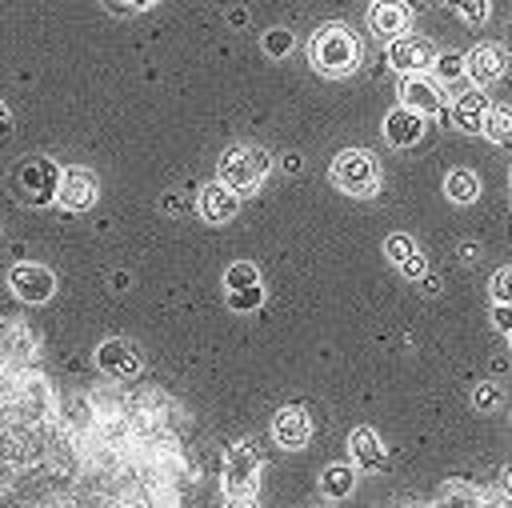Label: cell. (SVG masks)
Segmentation results:
<instances>
[{"mask_svg":"<svg viewBox=\"0 0 512 508\" xmlns=\"http://www.w3.org/2000/svg\"><path fill=\"white\" fill-rule=\"evenodd\" d=\"M488 292H492V304H512V264H504V268L492 272Z\"/></svg>","mask_w":512,"mask_h":508,"instance_id":"cell-28","label":"cell"},{"mask_svg":"<svg viewBox=\"0 0 512 508\" xmlns=\"http://www.w3.org/2000/svg\"><path fill=\"white\" fill-rule=\"evenodd\" d=\"M360 60H364V44L344 20H328L308 36V64L320 76H332V80L352 76Z\"/></svg>","mask_w":512,"mask_h":508,"instance_id":"cell-1","label":"cell"},{"mask_svg":"<svg viewBox=\"0 0 512 508\" xmlns=\"http://www.w3.org/2000/svg\"><path fill=\"white\" fill-rule=\"evenodd\" d=\"M436 76L444 80V84H452V80H460V76H468L464 72V56L460 52H436Z\"/></svg>","mask_w":512,"mask_h":508,"instance_id":"cell-27","label":"cell"},{"mask_svg":"<svg viewBox=\"0 0 512 508\" xmlns=\"http://www.w3.org/2000/svg\"><path fill=\"white\" fill-rule=\"evenodd\" d=\"M332 184L344 192V196H356V200H368L380 192L384 176H380V160L368 152V148H344L336 152L332 160Z\"/></svg>","mask_w":512,"mask_h":508,"instance_id":"cell-4","label":"cell"},{"mask_svg":"<svg viewBox=\"0 0 512 508\" xmlns=\"http://www.w3.org/2000/svg\"><path fill=\"white\" fill-rule=\"evenodd\" d=\"M112 16H136V12H148L152 4H160V0H100Z\"/></svg>","mask_w":512,"mask_h":508,"instance_id":"cell-30","label":"cell"},{"mask_svg":"<svg viewBox=\"0 0 512 508\" xmlns=\"http://www.w3.org/2000/svg\"><path fill=\"white\" fill-rule=\"evenodd\" d=\"M8 292L24 304H48L56 296V272L36 260H20L8 268Z\"/></svg>","mask_w":512,"mask_h":508,"instance_id":"cell-6","label":"cell"},{"mask_svg":"<svg viewBox=\"0 0 512 508\" xmlns=\"http://www.w3.org/2000/svg\"><path fill=\"white\" fill-rule=\"evenodd\" d=\"M272 440H276V448H284V452H300V448L312 440V416H308L300 404H284V408L272 416Z\"/></svg>","mask_w":512,"mask_h":508,"instance_id":"cell-11","label":"cell"},{"mask_svg":"<svg viewBox=\"0 0 512 508\" xmlns=\"http://www.w3.org/2000/svg\"><path fill=\"white\" fill-rule=\"evenodd\" d=\"M388 68L400 72V76H416V72H428L436 64V48L428 36H416V32H400L396 40H388V52H384Z\"/></svg>","mask_w":512,"mask_h":508,"instance_id":"cell-7","label":"cell"},{"mask_svg":"<svg viewBox=\"0 0 512 508\" xmlns=\"http://www.w3.org/2000/svg\"><path fill=\"white\" fill-rule=\"evenodd\" d=\"M268 172H272V156H268V148H260V144H232V148H224L220 152V160H216V180L220 184H228L232 192H256L264 180H268Z\"/></svg>","mask_w":512,"mask_h":508,"instance_id":"cell-2","label":"cell"},{"mask_svg":"<svg viewBox=\"0 0 512 508\" xmlns=\"http://www.w3.org/2000/svg\"><path fill=\"white\" fill-rule=\"evenodd\" d=\"M404 280H424L428 276V260H424V252H416V256H408L400 268H396Z\"/></svg>","mask_w":512,"mask_h":508,"instance_id":"cell-31","label":"cell"},{"mask_svg":"<svg viewBox=\"0 0 512 508\" xmlns=\"http://www.w3.org/2000/svg\"><path fill=\"white\" fill-rule=\"evenodd\" d=\"M484 136H488L496 148H512V108H508V104H492V108H488Z\"/></svg>","mask_w":512,"mask_h":508,"instance_id":"cell-20","label":"cell"},{"mask_svg":"<svg viewBox=\"0 0 512 508\" xmlns=\"http://www.w3.org/2000/svg\"><path fill=\"white\" fill-rule=\"evenodd\" d=\"M508 348H512V332H508Z\"/></svg>","mask_w":512,"mask_h":508,"instance_id":"cell-36","label":"cell"},{"mask_svg":"<svg viewBox=\"0 0 512 508\" xmlns=\"http://www.w3.org/2000/svg\"><path fill=\"white\" fill-rule=\"evenodd\" d=\"M96 368L104 376H112V380H136L144 372V356H140V348L132 340L108 336V340L96 344Z\"/></svg>","mask_w":512,"mask_h":508,"instance_id":"cell-8","label":"cell"},{"mask_svg":"<svg viewBox=\"0 0 512 508\" xmlns=\"http://www.w3.org/2000/svg\"><path fill=\"white\" fill-rule=\"evenodd\" d=\"M260 48H264V56L280 60V56L292 52V32H288V28H268V32L260 36Z\"/></svg>","mask_w":512,"mask_h":508,"instance_id":"cell-25","label":"cell"},{"mask_svg":"<svg viewBox=\"0 0 512 508\" xmlns=\"http://www.w3.org/2000/svg\"><path fill=\"white\" fill-rule=\"evenodd\" d=\"M60 164L48 160V156H24L12 176H8V188L20 204L28 208H44V204H56V192H60Z\"/></svg>","mask_w":512,"mask_h":508,"instance_id":"cell-3","label":"cell"},{"mask_svg":"<svg viewBox=\"0 0 512 508\" xmlns=\"http://www.w3.org/2000/svg\"><path fill=\"white\" fill-rule=\"evenodd\" d=\"M444 196H448L452 204H472V200L480 196V176H476L472 168H452V172L444 176Z\"/></svg>","mask_w":512,"mask_h":508,"instance_id":"cell-19","label":"cell"},{"mask_svg":"<svg viewBox=\"0 0 512 508\" xmlns=\"http://www.w3.org/2000/svg\"><path fill=\"white\" fill-rule=\"evenodd\" d=\"M416 252H420V244H416L408 232H392V236H384V256H388L396 268H400L408 256H416Z\"/></svg>","mask_w":512,"mask_h":508,"instance_id":"cell-23","label":"cell"},{"mask_svg":"<svg viewBox=\"0 0 512 508\" xmlns=\"http://www.w3.org/2000/svg\"><path fill=\"white\" fill-rule=\"evenodd\" d=\"M196 212H200L204 224H228L240 212V192H232L228 184L212 180V184H204L196 192Z\"/></svg>","mask_w":512,"mask_h":508,"instance_id":"cell-13","label":"cell"},{"mask_svg":"<svg viewBox=\"0 0 512 508\" xmlns=\"http://www.w3.org/2000/svg\"><path fill=\"white\" fill-rule=\"evenodd\" d=\"M260 468H264V460H260L256 444H252L248 436L236 440V444L224 452V472H220L224 496H228V500H232V496H256V488H260Z\"/></svg>","mask_w":512,"mask_h":508,"instance_id":"cell-5","label":"cell"},{"mask_svg":"<svg viewBox=\"0 0 512 508\" xmlns=\"http://www.w3.org/2000/svg\"><path fill=\"white\" fill-rule=\"evenodd\" d=\"M444 508H480V500L468 484H448L444 488Z\"/></svg>","mask_w":512,"mask_h":508,"instance_id":"cell-29","label":"cell"},{"mask_svg":"<svg viewBox=\"0 0 512 508\" xmlns=\"http://www.w3.org/2000/svg\"><path fill=\"white\" fill-rule=\"evenodd\" d=\"M224 292H236V288H252V284H264L260 280V268L252 264V260H232L228 268H224Z\"/></svg>","mask_w":512,"mask_h":508,"instance_id":"cell-21","label":"cell"},{"mask_svg":"<svg viewBox=\"0 0 512 508\" xmlns=\"http://www.w3.org/2000/svg\"><path fill=\"white\" fill-rule=\"evenodd\" d=\"M368 28L380 40H396L400 32H408V4L404 0H372L368 8Z\"/></svg>","mask_w":512,"mask_h":508,"instance_id":"cell-17","label":"cell"},{"mask_svg":"<svg viewBox=\"0 0 512 508\" xmlns=\"http://www.w3.org/2000/svg\"><path fill=\"white\" fill-rule=\"evenodd\" d=\"M468 400H472V408H476V412H484V416H488V412H496V408H500V384L480 380V384L472 388V396H468Z\"/></svg>","mask_w":512,"mask_h":508,"instance_id":"cell-26","label":"cell"},{"mask_svg":"<svg viewBox=\"0 0 512 508\" xmlns=\"http://www.w3.org/2000/svg\"><path fill=\"white\" fill-rule=\"evenodd\" d=\"M380 132H384V140L392 148H412L424 136V116L412 112V108H404V104H396L392 112H384V128Z\"/></svg>","mask_w":512,"mask_h":508,"instance_id":"cell-16","label":"cell"},{"mask_svg":"<svg viewBox=\"0 0 512 508\" xmlns=\"http://www.w3.org/2000/svg\"><path fill=\"white\" fill-rule=\"evenodd\" d=\"M224 304L232 312H256L264 304V284H252V288H236V292H224Z\"/></svg>","mask_w":512,"mask_h":508,"instance_id":"cell-24","label":"cell"},{"mask_svg":"<svg viewBox=\"0 0 512 508\" xmlns=\"http://www.w3.org/2000/svg\"><path fill=\"white\" fill-rule=\"evenodd\" d=\"M488 108H492V100L484 96V88H468V92H460V96L452 100L448 120H452V128H460V132H484Z\"/></svg>","mask_w":512,"mask_h":508,"instance_id":"cell-14","label":"cell"},{"mask_svg":"<svg viewBox=\"0 0 512 508\" xmlns=\"http://www.w3.org/2000/svg\"><path fill=\"white\" fill-rule=\"evenodd\" d=\"M348 452H352V464L364 468V472H380L388 464V448L376 436V428H368V424H356L348 432Z\"/></svg>","mask_w":512,"mask_h":508,"instance_id":"cell-15","label":"cell"},{"mask_svg":"<svg viewBox=\"0 0 512 508\" xmlns=\"http://www.w3.org/2000/svg\"><path fill=\"white\" fill-rule=\"evenodd\" d=\"M100 200V180L92 168H64L60 172V192H56V204L68 208V212H88L92 204Z\"/></svg>","mask_w":512,"mask_h":508,"instance_id":"cell-9","label":"cell"},{"mask_svg":"<svg viewBox=\"0 0 512 508\" xmlns=\"http://www.w3.org/2000/svg\"><path fill=\"white\" fill-rule=\"evenodd\" d=\"M8 120H12V112H8V104L0 100V132H8Z\"/></svg>","mask_w":512,"mask_h":508,"instance_id":"cell-35","label":"cell"},{"mask_svg":"<svg viewBox=\"0 0 512 508\" xmlns=\"http://www.w3.org/2000/svg\"><path fill=\"white\" fill-rule=\"evenodd\" d=\"M464 72H468L472 88H488V84L504 80V72H508V56H504V48H500L496 40H480V44L464 56Z\"/></svg>","mask_w":512,"mask_h":508,"instance_id":"cell-10","label":"cell"},{"mask_svg":"<svg viewBox=\"0 0 512 508\" xmlns=\"http://www.w3.org/2000/svg\"><path fill=\"white\" fill-rule=\"evenodd\" d=\"M400 104L420 112V116H440L444 112V92L428 72L416 76H400Z\"/></svg>","mask_w":512,"mask_h":508,"instance_id":"cell-12","label":"cell"},{"mask_svg":"<svg viewBox=\"0 0 512 508\" xmlns=\"http://www.w3.org/2000/svg\"><path fill=\"white\" fill-rule=\"evenodd\" d=\"M444 8L452 16H460L464 24H488V16H492V0H444Z\"/></svg>","mask_w":512,"mask_h":508,"instance_id":"cell-22","label":"cell"},{"mask_svg":"<svg viewBox=\"0 0 512 508\" xmlns=\"http://www.w3.org/2000/svg\"><path fill=\"white\" fill-rule=\"evenodd\" d=\"M228 508H260V500L256 496H232Z\"/></svg>","mask_w":512,"mask_h":508,"instance_id":"cell-33","label":"cell"},{"mask_svg":"<svg viewBox=\"0 0 512 508\" xmlns=\"http://www.w3.org/2000/svg\"><path fill=\"white\" fill-rule=\"evenodd\" d=\"M500 484H504V496H508V500H512V464H508V468H504V472H500Z\"/></svg>","mask_w":512,"mask_h":508,"instance_id":"cell-34","label":"cell"},{"mask_svg":"<svg viewBox=\"0 0 512 508\" xmlns=\"http://www.w3.org/2000/svg\"><path fill=\"white\" fill-rule=\"evenodd\" d=\"M0 232H4V224H0Z\"/></svg>","mask_w":512,"mask_h":508,"instance_id":"cell-37","label":"cell"},{"mask_svg":"<svg viewBox=\"0 0 512 508\" xmlns=\"http://www.w3.org/2000/svg\"><path fill=\"white\" fill-rule=\"evenodd\" d=\"M492 324H496V332H512V304H492Z\"/></svg>","mask_w":512,"mask_h":508,"instance_id":"cell-32","label":"cell"},{"mask_svg":"<svg viewBox=\"0 0 512 508\" xmlns=\"http://www.w3.org/2000/svg\"><path fill=\"white\" fill-rule=\"evenodd\" d=\"M320 492L328 500H348L356 492V468L352 464H328L320 472Z\"/></svg>","mask_w":512,"mask_h":508,"instance_id":"cell-18","label":"cell"}]
</instances>
